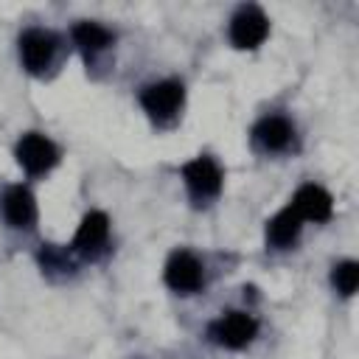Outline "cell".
<instances>
[{
	"label": "cell",
	"mask_w": 359,
	"mask_h": 359,
	"mask_svg": "<svg viewBox=\"0 0 359 359\" xmlns=\"http://www.w3.org/2000/svg\"><path fill=\"white\" fill-rule=\"evenodd\" d=\"M73 42H76L87 56H93V53H98V50L109 48V45L115 42V34H112L109 28L98 25V22L81 20V22H76V25H73Z\"/></svg>",
	"instance_id": "4fadbf2b"
},
{
	"label": "cell",
	"mask_w": 359,
	"mask_h": 359,
	"mask_svg": "<svg viewBox=\"0 0 359 359\" xmlns=\"http://www.w3.org/2000/svg\"><path fill=\"white\" fill-rule=\"evenodd\" d=\"M165 283L180 294L199 292L205 283V272H202V264L196 261V255H191L188 250L171 252V258L165 264Z\"/></svg>",
	"instance_id": "52a82bcc"
},
{
	"label": "cell",
	"mask_w": 359,
	"mask_h": 359,
	"mask_svg": "<svg viewBox=\"0 0 359 359\" xmlns=\"http://www.w3.org/2000/svg\"><path fill=\"white\" fill-rule=\"evenodd\" d=\"M266 34H269V20H266V14H264L258 6H252V3L241 6V8L233 14V20H230V42H233L236 48H241V50L258 48V45L266 39Z\"/></svg>",
	"instance_id": "3957f363"
},
{
	"label": "cell",
	"mask_w": 359,
	"mask_h": 359,
	"mask_svg": "<svg viewBox=\"0 0 359 359\" xmlns=\"http://www.w3.org/2000/svg\"><path fill=\"white\" fill-rule=\"evenodd\" d=\"M17 163L28 171V174H45L59 163V149L53 146L50 137L39 135V132H28L20 137L17 143Z\"/></svg>",
	"instance_id": "277c9868"
},
{
	"label": "cell",
	"mask_w": 359,
	"mask_h": 359,
	"mask_svg": "<svg viewBox=\"0 0 359 359\" xmlns=\"http://www.w3.org/2000/svg\"><path fill=\"white\" fill-rule=\"evenodd\" d=\"M208 334H210V339L216 345L230 348V351H241V348H247L255 339L258 323L247 311H227L224 317H219L216 323H210Z\"/></svg>",
	"instance_id": "6da1fadb"
},
{
	"label": "cell",
	"mask_w": 359,
	"mask_h": 359,
	"mask_svg": "<svg viewBox=\"0 0 359 359\" xmlns=\"http://www.w3.org/2000/svg\"><path fill=\"white\" fill-rule=\"evenodd\" d=\"M107 236H109V216L104 210H90L73 236V250L93 255L107 244Z\"/></svg>",
	"instance_id": "9c48e42d"
},
{
	"label": "cell",
	"mask_w": 359,
	"mask_h": 359,
	"mask_svg": "<svg viewBox=\"0 0 359 359\" xmlns=\"http://www.w3.org/2000/svg\"><path fill=\"white\" fill-rule=\"evenodd\" d=\"M289 208H292L303 222H306V219H309V222H328L331 213H334V199H331V194H328L325 188L309 182V185L297 188V194L292 196Z\"/></svg>",
	"instance_id": "ba28073f"
},
{
	"label": "cell",
	"mask_w": 359,
	"mask_h": 359,
	"mask_svg": "<svg viewBox=\"0 0 359 359\" xmlns=\"http://www.w3.org/2000/svg\"><path fill=\"white\" fill-rule=\"evenodd\" d=\"M182 180H185L188 194H191L194 202H208V199L219 196L224 177H222V168L216 165V160L202 154V157L182 165Z\"/></svg>",
	"instance_id": "7a4b0ae2"
},
{
	"label": "cell",
	"mask_w": 359,
	"mask_h": 359,
	"mask_svg": "<svg viewBox=\"0 0 359 359\" xmlns=\"http://www.w3.org/2000/svg\"><path fill=\"white\" fill-rule=\"evenodd\" d=\"M185 101V87L182 81L177 79H165V81H157V84H149L140 95V104L143 109L154 118V121H165V118H174L177 109L182 107Z\"/></svg>",
	"instance_id": "5b68a950"
},
{
	"label": "cell",
	"mask_w": 359,
	"mask_h": 359,
	"mask_svg": "<svg viewBox=\"0 0 359 359\" xmlns=\"http://www.w3.org/2000/svg\"><path fill=\"white\" fill-rule=\"evenodd\" d=\"M3 216L11 227H31L36 222V199L25 185H11L3 196Z\"/></svg>",
	"instance_id": "8fae6325"
},
{
	"label": "cell",
	"mask_w": 359,
	"mask_h": 359,
	"mask_svg": "<svg viewBox=\"0 0 359 359\" xmlns=\"http://www.w3.org/2000/svg\"><path fill=\"white\" fill-rule=\"evenodd\" d=\"M294 137V126L283 115H266L252 126V140L264 151H283Z\"/></svg>",
	"instance_id": "30bf717a"
},
{
	"label": "cell",
	"mask_w": 359,
	"mask_h": 359,
	"mask_svg": "<svg viewBox=\"0 0 359 359\" xmlns=\"http://www.w3.org/2000/svg\"><path fill=\"white\" fill-rule=\"evenodd\" d=\"M300 227H303V219L286 205L280 213H275L269 222H266V241L278 250L283 247H292L300 236Z\"/></svg>",
	"instance_id": "7c38bea8"
},
{
	"label": "cell",
	"mask_w": 359,
	"mask_h": 359,
	"mask_svg": "<svg viewBox=\"0 0 359 359\" xmlns=\"http://www.w3.org/2000/svg\"><path fill=\"white\" fill-rule=\"evenodd\" d=\"M331 280H334V286H337L339 294L351 297V294L356 292V283H359V264H356V261H342V264H337L334 272H331Z\"/></svg>",
	"instance_id": "5bb4252c"
},
{
	"label": "cell",
	"mask_w": 359,
	"mask_h": 359,
	"mask_svg": "<svg viewBox=\"0 0 359 359\" xmlns=\"http://www.w3.org/2000/svg\"><path fill=\"white\" fill-rule=\"evenodd\" d=\"M39 261H42V266H59V269H70V261H67V255L62 252V250H56L53 244H45V250L39 252Z\"/></svg>",
	"instance_id": "9a60e30c"
},
{
	"label": "cell",
	"mask_w": 359,
	"mask_h": 359,
	"mask_svg": "<svg viewBox=\"0 0 359 359\" xmlns=\"http://www.w3.org/2000/svg\"><path fill=\"white\" fill-rule=\"evenodd\" d=\"M56 45H59V39H56L53 31H45V28L22 31V36H20V59L25 65V70L28 73H42L53 62Z\"/></svg>",
	"instance_id": "8992f818"
}]
</instances>
